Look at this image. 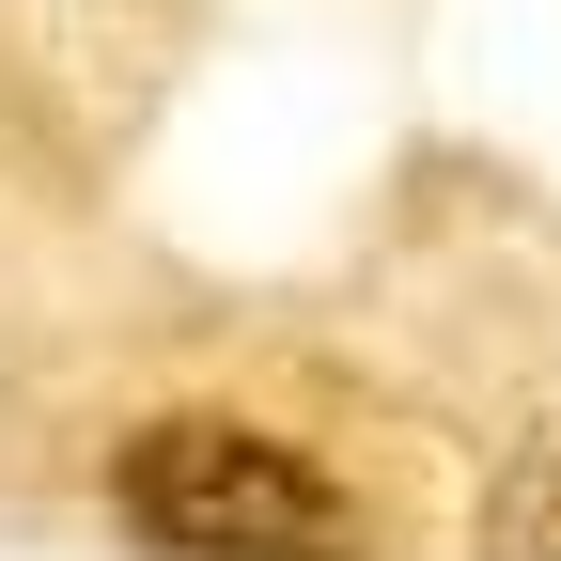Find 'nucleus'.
I'll use <instances>...</instances> for the list:
<instances>
[{"instance_id":"f257e3e1","label":"nucleus","mask_w":561,"mask_h":561,"mask_svg":"<svg viewBox=\"0 0 561 561\" xmlns=\"http://www.w3.org/2000/svg\"><path fill=\"white\" fill-rule=\"evenodd\" d=\"M110 515L157 561H359V500L265 421L219 405H157L110 453Z\"/></svg>"},{"instance_id":"f03ea898","label":"nucleus","mask_w":561,"mask_h":561,"mask_svg":"<svg viewBox=\"0 0 561 561\" xmlns=\"http://www.w3.org/2000/svg\"><path fill=\"white\" fill-rule=\"evenodd\" d=\"M483 561H561V437L483 483Z\"/></svg>"}]
</instances>
